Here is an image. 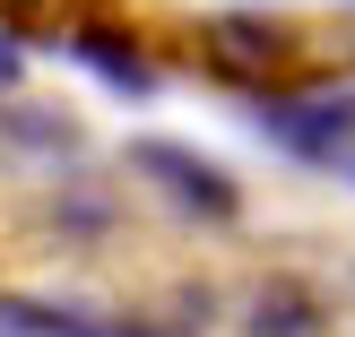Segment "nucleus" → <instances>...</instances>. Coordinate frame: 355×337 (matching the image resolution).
I'll list each match as a JSON object with an SVG mask.
<instances>
[{"instance_id": "20e7f679", "label": "nucleus", "mask_w": 355, "mask_h": 337, "mask_svg": "<svg viewBox=\"0 0 355 337\" xmlns=\"http://www.w3.org/2000/svg\"><path fill=\"white\" fill-rule=\"evenodd\" d=\"M0 156L61 173V165L87 156V121L69 113V104H44V95H26V86H9V95H0Z\"/></svg>"}, {"instance_id": "9b49d317", "label": "nucleus", "mask_w": 355, "mask_h": 337, "mask_svg": "<svg viewBox=\"0 0 355 337\" xmlns=\"http://www.w3.org/2000/svg\"><path fill=\"white\" fill-rule=\"evenodd\" d=\"M329 173H338V182H355V138H347V147H338V165H329Z\"/></svg>"}, {"instance_id": "423d86ee", "label": "nucleus", "mask_w": 355, "mask_h": 337, "mask_svg": "<svg viewBox=\"0 0 355 337\" xmlns=\"http://www.w3.org/2000/svg\"><path fill=\"white\" fill-rule=\"evenodd\" d=\"M113 225H121V199H113V190H96V182L44 190V234H61V242H104Z\"/></svg>"}, {"instance_id": "1a4fd4ad", "label": "nucleus", "mask_w": 355, "mask_h": 337, "mask_svg": "<svg viewBox=\"0 0 355 337\" xmlns=\"http://www.w3.org/2000/svg\"><path fill=\"white\" fill-rule=\"evenodd\" d=\"M9 86H26V35L0 26V95H9Z\"/></svg>"}, {"instance_id": "f257e3e1", "label": "nucleus", "mask_w": 355, "mask_h": 337, "mask_svg": "<svg viewBox=\"0 0 355 337\" xmlns=\"http://www.w3.org/2000/svg\"><path fill=\"white\" fill-rule=\"evenodd\" d=\"M35 44L61 52V61H78L96 86H113L121 104H148L156 86H165V61H156L148 26H139L130 9H104V0H69L61 17H44L35 26Z\"/></svg>"}, {"instance_id": "0eeeda50", "label": "nucleus", "mask_w": 355, "mask_h": 337, "mask_svg": "<svg viewBox=\"0 0 355 337\" xmlns=\"http://www.w3.org/2000/svg\"><path fill=\"white\" fill-rule=\"evenodd\" d=\"M0 329L9 337H104V311L52 303V294H0Z\"/></svg>"}, {"instance_id": "39448f33", "label": "nucleus", "mask_w": 355, "mask_h": 337, "mask_svg": "<svg viewBox=\"0 0 355 337\" xmlns=\"http://www.w3.org/2000/svg\"><path fill=\"white\" fill-rule=\"evenodd\" d=\"M321 329H329V303H321L312 277L269 268L252 294H243V337H321Z\"/></svg>"}, {"instance_id": "f8f14e48", "label": "nucleus", "mask_w": 355, "mask_h": 337, "mask_svg": "<svg viewBox=\"0 0 355 337\" xmlns=\"http://www.w3.org/2000/svg\"><path fill=\"white\" fill-rule=\"evenodd\" d=\"M0 337H9V329H0Z\"/></svg>"}, {"instance_id": "6e6552de", "label": "nucleus", "mask_w": 355, "mask_h": 337, "mask_svg": "<svg viewBox=\"0 0 355 337\" xmlns=\"http://www.w3.org/2000/svg\"><path fill=\"white\" fill-rule=\"evenodd\" d=\"M104 337H191L182 320H148V311H121V320H104Z\"/></svg>"}, {"instance_id": "9d476101", "label": "nucleus", "mask_w": 355, "mask_h": 337, "mask_svg": "<svg viewBox=\"0 0 355 337\" xmlns=\"http://www.w3.org/2000/svg\"><path fill=\"white\" fill-rule=\"evenodd\" d=\"M44 9H52V0H0V26H17L35 44V17H44Z\"/></svg>"}, {"instance_id": "f03ea898", "label": "nucleus", "mask_w": 355, "mask_h": 337, "mask_svg": "<svg viewBox=\"0 0 355 337\" xmlns=\"http://www.w3.org/2000/svg\"><path fill=\"white\" fill-rule=\"evenodd\" d=\"M191 52H200V69L217 86H234V95H260V86L304 78V26L277 17V9H252V0L208 9L200 26H191Z\"/></svg>"}, {"instance_id": "7ed1b4c3", "label": "nucleus", "mask_w": 355, "mask_h": 337, "mask_svg": "<svg viewBox=\"0 0 355 337\" xmlns=\"http://www.w3.org/2000/svg\"><path fill=\"white\" fill-rule=\"evenodd\" d=\"M121 165H130V182H148L156 199H165L173 217H191V225H234L243 217V182L217 165V156L182 147V138H130Z\"/></svg>"}]
</instances>
